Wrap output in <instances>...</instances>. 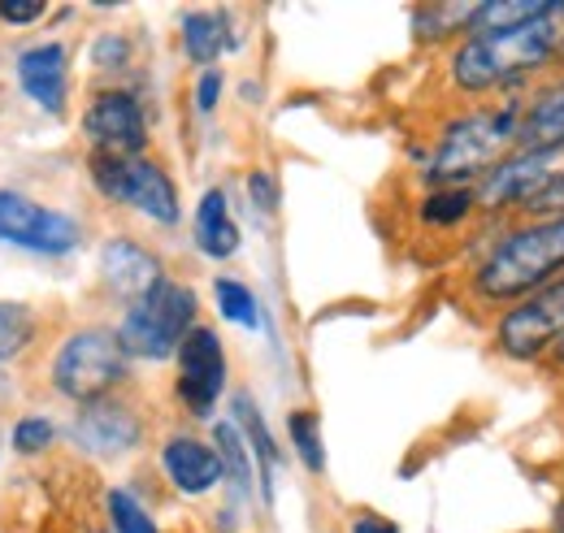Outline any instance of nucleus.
Masks as SVG:
<instances>
[{"mask_svg":"<svg viewBox=\"0 0 564 533\" xmlns=\"http://www.w3.org/2000/svg\"><path fill=\"white\" fill-rule=\"evenodd\" d=\"M564 62V0H547L534 18L465 35L447 53V83L460 96H491Z\"/></svg>","mask_w":564,"mask_h":533,"instance_id":"f257e3e1","label":"nucleus"},{"mask_svg":"<svg viewBox=\"0 0 564 533\" xmlns=\"http://www.w3.org/2000/svg\"><path fill=\"white\" fill-rule=\"evenodd\" d=\"M556 278H564V213H547L495 235L469 265V295L503 313Z\"/></svg>","mask_w":564,"mask_h":533,"instance_id":"f03ea898","label":"nucleus"},{"mask_svg":"<svg viewBox=\"0 0 564 533\" xmlns=\"http://www.w3.org/2000/svg\"><path fill=\"white\" fill-rule=\"evenodd\" d=\"M521 109L525 105H478L447 118L430 152H417L425 187H478L495 165L521 148Z\"/></svg>","mask_w":564,"mask_h":533,"instance_id":"7ed1b4c3","label":"nucleus"},{"mask_svg":"<svg viewBox=\"0 0 564 533\" xmlns=\"http://www.w3.org/2000/svg\"><path fill=\"white\" fill-rule=\"evenodd\" d=\"M131 356L122 351L113 326H74L57 338L48 356V391L57 400L87 407V403L113 400L131 387Z\"/></svg>","mask_w":564,"mask_h":533,"instance_id":"20e7f679","label":"nucleus"},{"mask_svg":"<svg viewBox=\"0 0 564 533\" xmlns=\"http://www.w3.org/2000/svg\"><path fill=\"white\" fill-rule=\"evenodd\" d=\"M196 326H200V295L187 282L165 273L148 295L122 308L113 330L131 365H165L178 356L183 338Z\"/></svg>","mask_w":564,"mask_h":533,"instance_id":"39448f33","label":"nucleus"},{"mask_svg":"<svg viewBox=\"0 0 564 533\" xmlns=\"http://www.w3.org/2000/svg\"><path fill=\"white\" fill-rule=\"evenodd\" d=\"M87 178H91L100 200L127 208L161 230H174L183 221L178 183L170 178V170L156 156H96V152H87Z\"/></svg>","mask_w":564,"mask_h":533,"instance_id":"423d86ee","label":"nucleus"},{"mask_svg":"<svg viewBox=\"0 0 564 533\" xmlns=\"http://www.w3.org/2000/svg\"><path fill=\"white\" fill-rule=\"evenodd\" d=\"M87 243L83 217L48 204L22 187H0V248H13L35 261H70Z\"/></svg>","mask_w":564,"mask_h":533,"instance_id":"0eeeda50","label":"nucleus"},{"mask_svg":"<svg viewBox=\"0 0 564 533\" xmlns=\"http://www.w3.org/2000/svg\"><path fill=\"white\" fill-rule=\"evenodd\" d=\"M78 134L96 156H148L152 143V118L135 87L105 83L87 96L78 113Z\"/></svg>","mask_w":564,"mask_h":533,"instance_id":"6e6552de","label":"nucleus"},{"mask_svg":"<svg viewBox=\"0 0 564 533\" xmlns=\"http://www.w3.org/2000/svg\"><path fill=\"white\" fill-rule=\"evenodd\" d=\"M564 342V278L543 291L525 295L521 304L503 308L491 326V347L512 365H539Z\"/></svg>","mask_w":564,"mask_h":533,"instance_id":"1a4fd4ad","label":"nucleus"},{"mask_svg":"<svg viewBox=\"0 0 564 533\" xmlns=\"http://www.w3.org/2000/svg\"><path fill=\"white\" fill-rule=\"evenodd\" d=\"M62 429H66V443L74 447V456L96 460V465H118V460L135 456L143 438H148V421L127 395L74 407V416Z\"/></svg>","mask_w":564,"mask_h":533,"instance_id":"9d476101","label":"nucleus"},{"mask_svg":"<svg viewBox=\"0 0 564 533\" xmlns=\"http://www.w3.org/2000/svg\"><path fill=\"white\" fill-rule=\"evenodd\" d=\"M230 391V356L213 326H196L174 356V400L192 421H217V403Z\"/></svg>","mask_w":564,"mask_h":533,"instance_id":"9b49d317","label":"nucleus"},{"mask_svg":"<svg viewBox=\"0 0 564 533\" xmlns=\"http://www.w3.org/2000/svg\"><path fill=\"white\" fill-rule=\"evenodd\" d=\"M564 174V148H517L474 187L478 213H525L543 187Z\"/></svg>","mask_w":564,"mask_h":533,"instance_id":"f8f14e48","label":"nucleus"},{"mask_svg":"<svg viewBox=\"0 0 564 533\" xmlns=\"http://www.w3.org/2000/svg\"><path fill=\"white\" fill-rule=\"evenodd\" d=\"M13 83L18 91L48 118H66L70 109V44L35 40L13 53Z\"/></svg>","mask_w":564,"mask_h":533,"instance_id":"ddd939ff","label":"nucleus"},{"mask_svg":"<svg viewBox=\"0 0 564 533\" xmlns=\"http://www.w3.org/2000/svg\"><path fill=\"white\" fill-rule=\"evenodd\" d=\"M96 278H100V291L127 308L165 278V261L131 235H109L96 248Z\"/></svg>","mask_w":564,"mask_h":533,"instance_id":"4468645a","label":"nucleus"},{"mask_svg":"<svg viewBox=\"0 0 564 533\" xmlns=\"http://www.w3.org/2000/svg\"><path fill=\"white\" fill-rule=\"evenodd\" d=\"M156 468L165 477V486L178 499H209L213 490H221V460L209 438L192 434V429H174L161 438L156 447Z\"/></svg>","mask_w":564,"mask_h":533,"instance_id":"2eb2a0df","label":"nucleus"},{"mask_svg":"<svg viewBox=\"0 0 564 533\" xmlns=\"http://www.w3.org/2000/svg\"><path fill=\"white\" fill-rule=\"evenodd\" d=\"M230 421L239 425L248 452H252V465H257V499L265 508H274V486H279V465H282V447L261 412V403L252 400V391H235L230 395Z\"/></svg>","mask_w":564,"mask_h":533,"instance_id":"dca6fc26","label":"nucleus"},{"mask_svg":"<svg viewBox=\"0 0 564 533\" xmlns=\"http://www.w3.org/2000/svg\"><path fill=\"white\" fill-rule=\"evenodd\" d=\"M192 248L205 257V261H230V257H239V248H243V230H239V221H235V213H230V196H226V187H205L200 192V200L192 208Z\"/></svg>","mask_w":564,"mask_h":533,"instance_id":"f3484780","label":"nucleus"},{"mask_svg":"<svg viewBox=\"0 0 564 533\" xmlns=\"http://www.w3.org/2000/svg\"><path fill=\"white\" fill-rule=\"evenodd\" d=\"M178 44L196 69H217L226 53L239 48V26L230 9H187L178 18Z\"/></svg>","mask_w":564,"mask_h":533,"instance_id":"a211bd4d","label":"nucleus"},{"mask_svg":"<svg viewBox=\"0 0 564 533\" xmlns=\"http://www.w3.org/2000/svg\"><path fill=\"white\" fill-rule=\"evenodd\" d=\"M209 443L217 447V460H221V486L235 494V503H248L257 499V465H252V452L239 434V425L230 416H217L209 425Z\"/></svg>","mask_w":564,"mask_h":533,"instance_id":"6ab92c4d","label":"nucleus"},{"mask_svg":"<svg viewBox=\"0 0 564 533\" xmlns=\"http://www.w3.org/2000/svg\"><path fill=\"white\" fill-rule=\"evenodd\" d=\"M521 148H564V78L534 91L521 109Z\"/></svg>","mask_w":564,"mask_h":533,"instance_id":"aec40b11","label":"nucleus"},{"mask_svg":"<svg viewBox=\"0 0 564 533\" xmlns=\"http://www.w3.org/2000/svg\"><path fill=\"white\" fill-rule=\"evenodd\" d=\"M482 4V0H478ZM478 4H417L413 9V35L417 44H443V40H465L478 22Z\"/></svg>","mask_w":564,"mask_h":533,"instance_id":"412c9836","label":"nucleus"},{"mask_svg":"<svg viewBox=\"0 0 564 533\" xmlns=\"http://www.w3.org/2000/svg\"><path fill=\"white\" fill-rule=\"evenodd\" d=\"M478 213L474 187H425L417 200V221L425 230H460Z\"/></svg>","mask_w":564,"mask_h":533,"instance_id":"4be33fe9","label":"nucleus"},{"mask_svg":"<svg viewBox=\"0 0 564 533\" xmlns=\"http://www.w3.org/2000/svg\"><path fill=\"white\" fill-rule=\"evenodd\" d=\"M213 308H217V317H221L226 326H235V330L257 334L261 326H265V313H261L257 291H252L248 282L230 278V273L213 278Z\"/></svg>","mask_w":564,"mask_h":533,"instance_id":"5701e85b","label":"nucleus"},{"mask_svg":"<svg viewBox=\"0 0 564 533\" xmlns=\"http://www.w3.org/2000/svg\"><path fill=\"white\" fill-rule=\"evenodd\" d=\"M44 334L40 313L26 300H0V365H18Z\"/></svg>","mask_w":564,"mask_h":533,"instance_id":"b1692460","label":"nucleus"},{"mask_svg":"<svg viewBox=\"0 0 564 533\" xmlns=\"http://www.w3.org/2000/svg\"><path fill=\"white\" fill-rule=\"evenodd\" d=\"M57 443H66V429H62L48 412H22V416H13L9 434H4V447H9V456H18V460H40V456H48Z\"/></svg>","mask_w":564,"mask_h":533,"instance_id":"393cba45","label":"nucleus"},{"mask_svg":"<svg viewBox=\"0 0 564 533\" xmlns=\"http://www.w3.org/2000/svg\"><path fill=\"white\" fill-rule=\"evenodd\" d=\"M286 443L291 456L304 465V472H326V438H322V412L317 407H291L286 412Z\"/></svg>","mask_w":564,"mask_h":533,"instance_id":"a878e982","label":"nucleus"},{"mask_svg":"<svg viewBox=\"0 0 564 533\" xmlns=\"http://www.w3.org/2000/svg\"><path fill=\"white\" fill-rule=\"evenodd\" d=\"M105 521H109V533H161L156 516L148 512V503L131 486H109L105 490Z\"/></svg>","mask_w":564,"mask_h":533,"instance_id":"bb28decb","label":"nucleus"},{"mask_svg":"<svg viewBox=\"0 0 564 533\" xmlns=\"http://www.w3.org/2000/svg\"><path fill=\"white\" fill-rule=\"evenodd\" d=\"M87 62H91L96 74H122V69H131V62H135V44L122 31H100L87 44Z\"/></svg>","mask_w":564,"mask_h":533,"instance_id":"cd10ccee","label":"nucleus"},{"mask_svg":"<svg viewBox=\"0 0 564 533\" xmlns=\"http://www.w3.org/2000/svg\"><path fill=\"white\" fill-rule=\"evenodd\" d=\"M221 96H226V74L221 69H196V83H192V109L200 118H213L221 109Z\"/></svg>","mask_w":564,"mask_h":533,"instance_id":"c85d7f7f","label":"nucleus"},{"mask_svg":"<svg viewBox=\"0 0 564 533\" xmlns=\"http://www.w3.org/2000/svg\"><path fill=\"white\" fill-rule=\"evenodd\" d=\"M243 187H248V200H252V208H257L261 217H274V213H279V183H274L270 170H252V174L243 178Z\"/></svg>","mask_w":564,"mask_h":533,"instance_id":"c756f323","label":"nucleus"},{"mask_svg":"<svg viewBox=\"0 0 564 533\" xmlns=\"http://www.w3.org/2000/svg\"><path fill=\"white\" fill-rule=\"evenodd\" d=\"M44 13H48V0H0V26L9 31L35 26Z\"/></svg>","mask_w":564,"mask_h":533,"instance_id":"7c9ffc66","label":"nucleus"},{"mask_svg":"<svg viewBox=\"0 0 564 533\" xmlns=\"http://www.w3.org/2000/svg\"><path fill=\"white\" fill-rule=\"evenodd\" d=\"M547 213H564V174L525 204V217H547Z\"/></svg>","mask_w":564,"mask_h":533,"instance_id":"2f4dec72","label":"nucleus"},{"mask_svg":"<svg viewBox=\"0 0 564 533\" xmlns=\"http://www.w3.org/2000/svg\"><path fill=\"white\" fill-rule=\"evenodd\" d=\"M348 533H404L391 516H382V512H356L352 521H348Z\"/></svg>","mask_w":564,"mask_h":533,"instance_id":"473e14b6","label":"nucleus"},{"mask_svg":"<svg viewBox=\"0 0 564 533\" xmlns=\"http://www.w3.org/2000/svg\"><path fill=\"white\" fill-rule=\"evenodd\" d=\"M552 533H564V499L556 503V512H552Z\"/></svg>","mask_w":564,"mask_h":533,"instance_id":"72a5a7b5","label":"nucleus"},{"mask_svg":"<svg viewBox=\"0 0 564 533\" xmlns=\"http://www.w3.org/2000/svg\"><path fill=\"white\" fill-rule=\"evenodd\" d=\"M547 360H552V365H556V369H561V373H564V342H561V347H556V351H552V356H547Z\"/></svg>","mask_w":564,"mask_h":533,"instance_id":"f704fd0d","label":"nucleus"}]
</instances>
